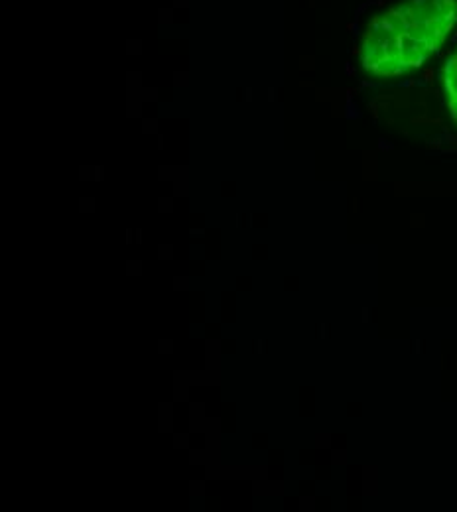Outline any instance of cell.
<instances>
[{
  "instance_id": "cell-1",
  "label": "cell",
  "mask_w": 457,
  "mask_h": 512,
  "mask_svg": "<svg viewBox=\"0 0 457 512\" xmlns=\"http://www.w3.org/2000/svg\"><path fill=\"white\" fill-rule=\"evenodd\" d=\"M448 89H450V97H452V115H456L457 119V67L456 71L452 69V73L448 75Z\"/></svg>"
}]
</instances>
